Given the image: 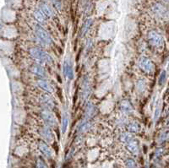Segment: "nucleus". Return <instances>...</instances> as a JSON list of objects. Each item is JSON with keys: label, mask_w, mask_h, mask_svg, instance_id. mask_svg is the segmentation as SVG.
<instances>
[{"label": "nucleus", "mask_w": 169, "mask_h": 168, "mask_svg": "<svg viewBox=\"0 0 169 168\" xmlns=\"http://www.w3.org/2000/svg\"><path fill=\"white\" fill-rule=\"evenodd\" d=\"M41 115L42 119L44 120V122L46 123V124H47L48 126H50V127H55V126H56V119H55L53 114L51 112H49L48 109L41 111Z\"/></svg>", "instance_id": "3"}, {"label": "nucleus", "mask_w": 169, "mask_h": 168, "mask_svg": "<svg viewBox=\"0 0 169 168\" xmlns=\"http://www.w3.org/2000/svg\"><path fill=\"white\" fill-rule=\"evenodd\" d=\"M30 54L35 60L39 62L41 64H51L53 63V58L46 53L44 51L39 48H33L30 49Z\"/></svg>", "instance_id": "1"}, {"label": "nucleus", "mask_w": 169, "mask_h": 168, "mask_svg": "<svg viewBox=\"0 0 169 168\" xmlns=\"http://www.w3.org/2000/svg\"><path fill=\"white\" fill-rule=\"evenodd\" d=\"M36 168H48V166L41 158H38L36 160Z\"/></svg>", "instance_id": "24"}, {"label": "nucleus", "mask_w": 169, "mask_h": 168, "mask_svg": "<svg viewBox=\"0 0 169 168\" xmlns=\"http://www.w3.org/2000/svg\"><path fill=\"white\" fill-rule=\"evenodd\" d=\"M36 36L37 37V40L43 46H49L52 43V39L48 35V33L46 32L43 28H41L39 25L36 26Z\"/></svg>", "instance_id": "2"}, {"label": "nucleus", "mask_w": 169, "mask_h": 168, "mask_svg": "<svg viewBox=\"0 0 169 168\" xmlns=\"http://www.w3.org/2000/svg\"><path fill=\"white\" fill-rule=\"evenodd\" d=\"M148 40L152 44L153 46H159L161 42V38L159 34L156 32H151L148 34Z\"/></svg>", "instance_id": "6"}, {"label": "nucleus", "mask_w": 169, "mask_h": 168, "mask_svg": "<svg viewBox=\"0 0 169 168\" xmlns=\"http://www.w3.org/2000/svg\"><path fill=\"white\" fill-rule=\"evenodd\" d=\"M35 17L37 19V20L39 21V22H43L44 21V20H45V15L42 13V11H40V10H37V11H36L35 12Z\"/></svg>", "instance_id": "22"}, {"label": "nucleus", "mask_w": 169, "mask_h": 168, "mask_svg": "<svg viewBox=\"0 0 169 168\" xmlns=\"http://www.w3.org/2000/svg\"><path fill=\"white\" fill-rule=\"evenodd\" d=\"M41 11H42V13L45 15L46 16H50L53 15V11H52V9L49 8V6L48 4H41Z\"/></svg>", "instance_id": "16"}, {"label": "nucleus", "mask_w": 169, "mask_h": 168, "mask_svg": "<svg viewBox=\"0 0 169 168\" xmlns=\"http://www.w3.org/2000/svg\"><path fill=\"white\" fill-rule=\"evenodd\" d=\"M42 104L44 105L47 108H52L53 107V102L52 100V98L49 96H47V95H43L41 99Z\"/></svg>", "instance_id": "13"}, {"label": "nucleus", "mask_w": 169, "mask_h": 168, "mask_svg": "<svg viewBox=\"0 0 169 168\" xmlns=\"http://www.w3.org/2000/svg\"><path fill=\"white\" fill-rule=\"evenodd\" d=\"M38 146H39V150H40L41 152L42 153V155H45L46 157H48V158H50V157L52 156V150H50L48 145L46 144L45 142L40 141Z\"/></svg>", "instance_id": "10"}, {"label": "nucleus", "mask_w": 169, "mask_h": 168, "mask_svg": "<svg viewBox=\"0 0 169 168\" xmlns=\"http://www.w3.org/2000/svg\"><path fill=\"white\" fill-rule=\"evenodd\" d=\"M37 85L41 89L44 90L45 91H48V92H52V87L51 85H49L48 83L45 80H38L37 82Z\"/></svg>", "instance_id": "15"}, {"label": "nucleus", "mask_w": 169, "mask_h": 168, "mask_svg": "<svg viewBox=\"0 0 169 168\" xmlns=\"http://www.w3.org/2000/svg\"><path fill=\"white\" fill-rule=\"evenodd\" d=\"M126 167L127 168H135V161L132 159H129L126 161Z\"/></svg>", "instance_id": "25"}, {"label": "nucleus", "mask_w": 169, "mask_h": 168, "mask_svg": "<svg viewBox=\"0 0 169 168\" xmlns=\"http://www.w3.org/2000/svg\"><path fill=\"white\" fill-rule=\"evenodd\" d=\"M95 106L94 105L90 102H89L87 106H86V114H85V118H86V120L88 121L90 118H91L94 114H95Z\"/></svg>", "instance_id": "11"}, {"label": "nucleus", "mask_w": 169, "mask_h": 168, "mask_svg": "<svg viewBox=\"0 0 169 168\" xmlns=\"http://www.w3.org/2000/svg\"><path fill=\"white\" fill-rule=\"evenodd\" d=\"M121 140H122L123 142L128 144L131 140H133V138H132L131 135L129 134H123L122 135V137H121Z\"/></svg>", "instance_id": "23"}, {"label": "nucleus", "mask_w": 169, "mask_h": 168, "mask_svg": "<svg viewBox=\"0 0 169 168\" xmlns=\"http://www.w3.org/2000/svg\"><path fill=\"white\" fill-rule=\"evenodd\" d=\"M120 108L123 112L126 113H130L133 112V107L129 103V101H123L120 103Z\"/></svg>", "instance_id": "14"}, {"label": "nucleus", "mask_w": 169, "mask_h": 168, "mask_svg": "<svg viewBox=\"0 0 169 168\" xmlns=\"http://www.w3.org/2000/svg\"><path fill=\"white\" fill-rule=\"evenodd\" d=\"M127 149L129 152H131L134 155H137L139 153V144L136 141L133 139L127 144Z\"/></svg>", "instance_id": "12"}, {"label": "nucleus", "mask_w": 169, "mask_h": 168, "mask_svg": "<svg viewBox=\"0 0 169 168\" xmlns=\"http://www.w3.org/2000/svg\"><path fill=\"white\" fill-rule=\"evenodd\" d=\"M128 129H129V131L130 132H138L139 130H140V125L137 123H135V122H133V123H129V126H128Z\"/></svg>", "instance_id": "20"}, {"label": "nucleus", "mask_w": 169, "mask_h": 168, "mask_svg": "<svg viewBox=\"0 0 169 168\" xmlns=\"http://www.w3.org/2000/svg\"><path fill=\"white\" fill-rule=\"evenodd\" d=\"M165 1H167V2H169V0H165Z\"/></svg>", "instance_id": "28"}, {"label": "nucleus", "mask_w": 169, "mask_h": 168, "mask_svg": "<svg viewBox=\"0 0 169 168\" xmlns=\"http://www.w3.org/2000/svg\"><path fill=\"white\" fill-rule=\"evenodd\" d=\"M64 73L65 75L69 80H73L74 78V70L71 63L69 60H66L64 64Z\"/></svg>", "instance_id": "8"}, {"label": "nucleus", "mask_w": 169, "mask_h": 168, "mask_svg": "<svg viewBox=\"0 0 169 168\" xmlns=\"http://www.w3.org/2000/svg\"><path fill=\"white\" fill-rule=\"evenodd\" d=\"M91 24H92V20H90V19H89V20H87L85 22V24H83L82 29H81V35H82V36H84L86 32H88V30L90 29Z\"/></svg>", "instance_id": "17"}, {"label": "nucleus", "mask_w": 169, "mask_h": 168, "mask_svg": "<svg viewBox=\"0 0 169 168\" xmlns=\"http://www.w3.org/2000/svg\"><path fill=\"white\" fill-rule=\"evenodd\" d=\"M31 71L36 76L40 77L41 79H44L47 76V74H46L45 69L41 66H40L39 64H33L32 66L31 67Z\"/></svg>", "instance_id": "5"}, {"label": "nucleus", "mask_w": 169, "mask_h": 168, "mask_svg": "<svg viewBox=\"0 0 169 168\" xmlns=\"http://www.w3.org/2000/svg\"><path fill=\"white\" fill-rule=\"evenodd\" d=\"M164 79H165V72H163L161 74V77H160V80H159V82L160 84H162L163 81H164Z\"/></svg>", "instance_id": "27"}, {"label": "nucleus", "mask_w": 169, "mask_h": 168, "mask_svg": "<svg viewBox=\"0 0 169 168\" xmlns=\"http://www.w3.org/2000/svg\"><path fill=\"white\" fill-rule=\"evenodd\" d=\"M153 12L157 16L161 17V18H165L168 16V11L167 9L164 8L162 5H161L160 4H156L152 7Z\"/></svg>", "instance_id": "7"}, {"label": "nucleus", "mask_w": 169, "mask_h": 168, "mask_svg": "<svg viewBox=\"0 0 169 168\" xmlns=\"http://www.w3.org/2000/svg\"><path fill=\"white\" fill-rule=\"evenodd\" d=\"M139 66L140 67V69L142 70H144L146 73H151L152 72L154 69V65L151 63V61L146 57H140L139 60Z\"/></svg>", "instance_id": "4"}, {"label": "nucleus", "mask_w": 169, "mask_h": 168, "mask_svg": "<svg viewBox=\"0 0 169 168\" xmlns=\"http://www.w3.org/2000/svg\"><path fill=\"white\" fill-rule=\"evenodd\" d=\"M89 93H90V85L88 81L86 80L83 84V90H82V95L84 96V98H86L88 96Z\"/></svg>", "instance_id": "18"}, {"label": "nucleus", "mask_w": 169, "mask_h": 168, "mask_svg": "<svg viewBox=\"0 0 169 168\" xmlns=\"http://www.w3.org/2000/svg\"><path fill=\"white\" fill-rule=\"evenodd\" d=\"M90 124L89 122L86 121V122L83 123L81 124V127H80V128H79V133H85V132H86L90 128Z\"/></svg>", "instance_id": "21"}, {"label": "nucleus", "mask_w": 169, "mask_h": 168, "mask_svg": "<svg viewBox=\"0 0 169 168\" xmlns=\"http://www.w3.org/2000/svg\"><path fill=\"white\" fill-rule=\"evenodd\" d=\"M68 125H69V116H68L67 113H65L64 117H63V123H62V131H63L64 134L67 130Z\"/></svg>", "instance_id": "19"}, {"label": "nucleus", "mask_w": 169, "mask_h": 168, "mask_svg": "<svg viewBox=\"0 0 169 168\" xmlns=\"http://www.w3.org/2000/svg\"><path fill=\"white\" fill-rule=\"evenodd\" d=\"M137 87H138V89H139L140 90L143 91V90H144L145 89V81H143V80H141V81H139V83H138V85H137Z\"/></svg>", "instance_id": "26"}, {"label": "nucleus", "mask_w": 169, "mask_h": 168, "mask_svg": "<svg viewBox=\"0 0 169 168\" xmlns=\"http://www.w3.org/2000/svg\"><path fill=\"white\" fill-rule=\"evenodd\" d=\"M40 134L46 141H48V142H52L53 141V134H52L51 130L48 127H43V128H41Z\"/></svg>", "instance_id": "9"}]
</instances>
